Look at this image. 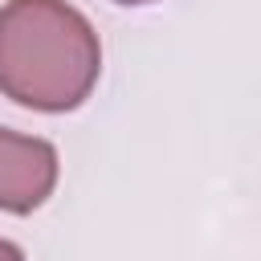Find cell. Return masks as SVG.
Segmentation results:
<instances>
[{"label": "cell", "mask_w": 261, "mask_h": 261, "mask_svg": "<svg viewBox=\"0 0 261 261\" xmlns=\"http://www.w3.org/2000/svg\"><path fill=\"white\" fill-rule=\"evenodd\" d=\"M102 45L65 0L0 4V94L41 114L77 110L98 86Z\"/></svg>", "instance_id": "6da1fadb"}, {"label": "cell", "mask_w": 261, "mask_h": 261, "mask_svg": "<svg viewBox=\"0 0 261 261\" xmlns=\"http://www.w3.org/2000/svg\"><path fill=\"white\" fill-rule=\"evenodd\" d=\"M57 188V147L0 126V212L29 216Z\"/></svg>", "instance_id": "7a4b0ae2"}, {"label": "cell", "mask_w": 261, "mask_h": 261, "mask_svg": "<svg viewBox=\"0 0 261 261\" xmlns=\"http://www.w3.org/2000/svg\"><path fill=\"white\" fill-rule=\"evenodd\" d=\"M0 261H24L20 245H12V241H4V237H0Z\"/></svg>", "instance_id": "3957f363"}, {"label": "cell", "mask_w": 261, "mask_h": 261, "mask_svg": "<svg viewBox=\"0 0 261 261\" xmlns=\"http://www.w3.org/2000/svg\"><path fill=\"white\" fill-rule=\"evenodd\" d=\"M114 4H151V0H114Z\"/></svg>", "instance_id": "277c9868"}]
</instances>
